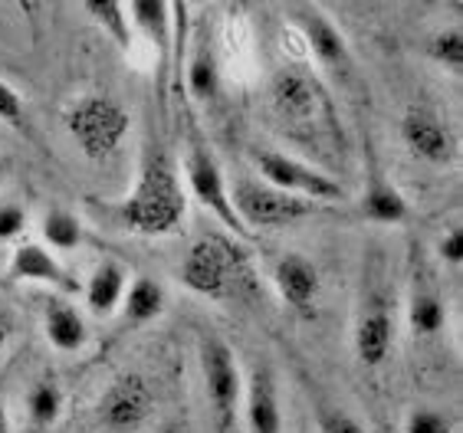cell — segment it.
Here are the masks:
<instances>
[{
  "label": "cell",
  "mask_w": 463,
  "mask_h": 433,
  "mask_svg": "<svg viewBox=\"0 0 463 433\" xmlns=\"http://www.w3.org/2000/svg\"><path fill=\"white\" fill-rule=\"evenodd\" d=\"M118 227L135 237H171L181 231L187 213V194L181 184V171L161 145L145 151L142 168L132 191L118 203H109Z\"/></svg>",
  "instance_id": "cell-1"
},
{
  "label": "cell",
  "mask_w": 463,
  "mask_h": 433,
  "mask_svg": "<svg viewBox=\"0 0 463 433\" xmlns=\"http://www.w3.org/2000/svg\"><path fill=\"white\" fill-rule=\"evenodd\" d=\"M62 125L76 148L82 151V158L102 165V161L116 158V151L128 138L132 112L112 96H82L62 108Z\"/></svg>",
  "instance_id": "cell-2"
},
{
  "label": "cell",
  "mask_w": 463,
  "mask_h": 433,
  "mask_svg": "<svg viewBox=\"0 0 463 433\" xmlns=\"http://www.w3.org/2000/svg\"><path fill=\"white\" fill-rule=\"evenodd\" d=\"M253 168L263 184H269L273 191L283 194L303 197L312 203H342L348 197V191L342 187V181H335L332 174L319 171L309 161H299L293 155L277 148H253L250 151Z\"/></svg>",
  "instance_id": "cell-3"
},
{
  "label": "cell",
  "mask_w": 463,
  "mask_h": 433,
  "mask_svg": "<svg viewBox=\"0 0 463 433\" xmlns=\"http://www.w3.org/2000/svg\"><path fill=\"white\" fill-rule=\"evenodd\" d=\"M201 374H204L207 404L214 414L217 433H233L243 407V372L233 348L223 338L201 342Z\"/></svg>",
  "instance_id": "cell-4"
},
{
  "label": "cell",
  "mask_w": 463,
  "mask_h": 433,
  "mask_svg": "<svg viewBox=\"0 0 463 433\" xmlns=\"http://www.w3.org/2000/svg\"><path fill=\"white\" fill-rule=\"evenodd\" d=\"M181 184L197 197V201L204 203L207 211L214 213L217 221L233 233V237L247 240V227L237 221V213H233V203H231V184H227V177H223L221 165H217L214 151L211 145L201 138V135H191V142L184 148V161H181Z\"/></svg>",
  "instance_id": "cell-5"
},
{
  "label": "cell",
  "mask_w": 463,
  "mask_h": 433,
  "mask_svg": "<svg viewBox=\"0 0 463 433\" xmlns=\"http://www.w3.org/2000/svg\"><path fill=\"white\" fill-rule=\"evenodd\" d=\"M237 273H241V257L227 240L204 237L197 240L194 247L187 249L184 259L178 266V283L194 296L223 302L233 296L237 286Z\"/></svg>",
  "instance_id": "cell-6"
},
{
  "label": "cell",
  "mask_w": 463,
  "mask_h": 433,
  "mask_svg": "<svg viewBox=\"0 0 463 433\" xmlns=\"http://www.w3.org/2000/svg\"><path fill=\"white\" fill-rule=\"evenodd\" d=\"M231 203L237 221L250 231H279V227H293L319 211V203L303 201V197L273 191L263 181H237L231 184Z\"/></svg>",
  "instance_id": "cell-7"
},
{
  "label": "cell",
  "mask_w": 463,
  "mask_h": 433,
  "mask_svg": "<svg viewBox=\"0 0 463 433\" xmlns=\"http://www.w3.org/2000/svg\"><path fill=\"white\" fill-rule=\"evenodd\" d=\"M155 414V394L145 374L122 372L99 398V420L112 433H138Z\"/></svg>",
  "instance_id": "cell-8"
},
{
  "label": "cell",
  "mask_w": 463,
  "mask_h": 433,
  "mask_svg": "<svg viewBox=\"0 0 463 433\" xmlns=\"http://www.w3.org/2000/svg\"><path fill=\"white\" fill-rule=\"evenodd\" d=\"M296 27L303 33L306 50L316 60L329 80L348 82L352 72H355V62H352V50H348V40L342 36V30L335 27V20L326 17L319 7H296Z\"/></svg>",
  "instance_id": "cell-9"
},
{
  "label": "cell",
  "mask_w": 463,
  "mask_h": 433,
  "mask_svg": "<svg viewBox=\"0 0 463 433\" xmlns=\"http://www.w3.org/2000/svg\"><path fill=\"white\" fill-rule=\"evenodd\" d=\"M394 348V312L382 292H368L358 306L355 325H352V352L358 364L368 372H378Z\"/></svg>",
  "instance_id": "cell-10"
},
{
  "label": "cell",
  "mask_w": 463,
  "mask_h": 433,
  "mask_svg": "<svg viewBox=\"0 0 463 433\" xmlns=\"http://www.w3.org/2000/svg\"><path fill=\"white\" fill-rule=\"evenodd\" d=\"M402 142L408 145L414 158L424 161V165H434V168H447L457 161L454 128L428 108H411L402 118Z\"/></svg>",
  "instance_id": "cell-11"
},
{
  "label": "cell",
  "mask_w": 463,
  "mask_h": 433,
  "mask_svg": "<svg viewBox=\"0 0 463 433\" xmlns=\"http://www.w3.org/2000/svg\"><path fill=\"white\" fill-rule=\"evenodd\" d=\"M269 102L277 108V116L289 125H309L319 116L326 92L309 72H303L299 66H286L273 76L269 82Z\"/></svg>",
  "instance_id": "cell-12"
},
{
  "label": "cell",
  "mask_w": 463,
  "mask_h": 433,
  "mask_svg": "<svg viewBox=\"0 0 463 433\" xmlns=\"http://www.w3.org/2000/svg\"><path fill=\"white\" fill-rule=\"evenodd\" d=\"M273 286L279 299L289 306L299 318H316L322 296V273L303 253H286L273 266Z\"/></svg>",
  "instance_id": "cell-13"
},
{
  "label": "cell",
  "mask_w": 463,
  "mask_h": 433,
  "mask_svg": "<svg viewBox=\"0 0 463 433\" xmlns=\"http://www.w3.org/2000/svg\"><path fill=\"white\" fill-rule=\"evenodd\" d=\"M7 276L14 283H33V286H50L56 292H80V279L66 269L62 259H56V253H50L40 243H20L14 249L7 266Z\"/></svg>",
  "instance_id": "cell-14"
},
{
  "label": "cell",
  "mask_w": 463,
  "mask_h": 433,
  "mask_svg": "<svg viewBox=\"0 0 463 433\" xmlns=\"http://www.w3.org/2000/svg\"><path fill=\"white\" fill-rule=\"evenodd\" d=\"M243 424L250 433H283V400L279 384L269 368L260 364L257 372L243 381Z\"/></svg>",
  "instance_id": "cell-15"
},
{
  "label": "cell",
  "mask_w": 463,
  "mask_h": 433,
  "mask_svg": "<svg viewBox=\"0 0 463 433\" xmlns=\"http://www.w3.org/2000/svg\"><path fill=\"white\" fill-rule=\"evenodd\" d=\"M128 20H132V33L148 40L155 60L161 70V92H165V72L171 66V53H175V4H161V0H135L128 4Z\"/></svg>",
  "instance_id": "cell-16"
},
{
  "label": "cell",
  "mask_w": 463,
  "mask_h": 433,
  "mask_svg": "<svg viewBox=\"0 0 463 433\" xmlns=\"http://www.w3.org/2000/svg\"><path fill=\"white\" fill-rule=\"evenodd\" d=\"M362 213L365 221L382 223V227H398L411 217L408 197L394 187V181L384 174V168L374 158H368L365 191H362Z\"/></svg>",
  "instance_id": "cell-17"
},
{
  "label": "cell",
  "mask_w": 463,
  "mask_h": 433,
  "mask_svg": "<svg viewBox=\"0 0 463 433\" xmlns=\"http://www.w3.org/2000/svg\"><path fill=\"white\" fill-rule=\"evenodd\" d=\"M43 335L62 354H80L90 345V322L66 296L43 299Z\"/></svg>",
  "instance_id": "cell-18"
},
{
  "label": "cell",
  "mask_w": 463,
  "mask_h": 433,
  "mask_svg": "<svg viewBox=\"0 0 463 433\" xmlns=\"http://www.w3.org/2000/svg\"><path fill=\"white\" fill-rule=\"evenodd\" d=\"M408 328L414 338H437L447 328V302L424 273L414 276V286H411Z\"/></svg>",
  "instance_id": "cell-19"
},
{
  "label": "cell",
  "mask_w": 463,
  "mask_h": 433,
  "mask_svg": "<svg viewBox=\"0 0 463 433\" xmlns=\"http://www.w3.org/2000/svg\"><path fill=\"white\" fill-rule=\"evenodd\" d=\"M125 289H128V269L118 259H102L92 269L90 283L82 286V302L96 318H109L122 306Z\"/></svg>",
  "instance_id": "cell-20"
},
{
  "label": "cell",
  "mask_w": 463,
  "mask_h": 433,
  "mask_svg": "<svg viewBox=\"0 0 463 433\" xmlns=\"http://www.w3.org/2000/svg\"><path fill=\"white\" fill-rule=\"evenodd\" d=\"M184 82L187 92L197 99V102H214L217 92H221V62H217V53L211 40L201 36L191 53L184 60Z\"/></svg>",
  "instance_id": "cell-21"
},
{
  "label": "cell",
  "mask_w": 463,
  "mask_h": 433,
  "mask_svg": "<svg viewBox=\"0 0 463 433\" xmlns=\"http://www.w3.org/2000/svg\"><path fill=\"white\" fill-rule=\"evenodd\" d=\"M165 302H168V296H165V286L158 279H152V276H135V279H128V289H125V299L118 309H122L128 325L138 328L155 322L165 312Z\"/></svg>",
  "instance_id": "cell-22"
},
{
  "label": "cell",
  "mask_w": 463,
  "mask_h": 433,
  "mask_svg": "<svg viewBox=\"0 0 463 433\" xmlns=\"http://www.w3.org/2000/svg\"><path fill=\"white\" fill-rule=\"evenodd\" d=\"M82 14L96 24L122 53H132V20H128V4L118 0H92L82 4Z\"/></svg>",
  "instance_id": "cell-23"
},
{
  "label": "cell",
  "mask_w": 463,
  "mask_h": 433,
  "mask_svg": "<svg viewBox=\"0 0 463 433\" xmlns=\"http://www.w3.org/2000/svg\"><path fill=\"white\" fill-rule=\"evenodd\" d=\"M62 404H66V398H62L60 381H56L53 374H46V378L33 381V388H30V394H27L30 424H33L36 430L53 427L56 420L62 417Z\"/></svg>",
  "instance_id": "cell-24"
},
{
  "label": "cell",
  "mask_w": 463,
  "mask_h": 433,
  "mask_svg": "<svg viewBox=\"0 0 463 433\" xmlns=\"http://www.w3.org/2000/svg\"><path fill=\"white\" fill-rule=\"evenodd\" d=\"M43 243L50 253H72L82 247V223L72 211L62 207H50L43 213Z\"/></svg>",
  "instance_id": "cell-25"
},
{
  "label": "cell",
  "mask_w": 463,
  "mask_h": 433,
  "mask_svg": "<svg viewBox=\"0 0 463 433\" xmlns=\"http://www.w3.org/2000/svg\"><path fill=\"white\" fill-rule=\"evenodd\" d=\"M424 53L447 72V76H460L463 72V30L457 24L437 30L434 36H428Z\"/></svg>",
  "instance_id": "cell-26"
},
{
  "label": "cell",
  "mask_w": 463,
  "mask_h": 433,
  "mask_svg": "<svg viewBox=\"0 0 463 433\" xmlns=\"http://www.w3.org/2000/svg\"><path fill=\"white\" fill-rule=\"evenodd\" d=\"M404 433H457L454 417L437 407H414L404 420Z\"/></svg>",
  "instance_id": "cell-27"
},
{
  "label": "cell",
  "mask_w": 463,
  "mask_h": 433,
  "mask_svg": "<svg viewBox=\"0 0 463 433\" xmlns=\"http://www.w3.org/2000/svg\"><path fill=\"white\" fill-rule=\"evenodd\" d=\"M0 122L10 125V128H17L20 135H27L30 138V116H27V102L20 96L17 89L10 86V82L0 80Z\"/></svg>",
  "instance_id": "cell-28"
},
{
  "label": "cell",
  "mask_w": 463,
  "mask_h": 433,
  "mask_svg": "<svg viewBox=\"0 0 463 433\" xmlns=\"http://www.w3.org/2000/svg\"><path fill=\"white\" fill-rule=\"evenodd\" d=\"M319 433H368V430L355 414L339 410V407H326L319 414Z\"/></svg>",
  "instance_id": "cell-29"
},
{
  "label": "cell",
  "mask_w": 463,
  "mask_h": 433,
  "mask_svg": "<svg viewBox=\"0 0 463 433\" xmlns=\"http://www.w3.org/2000/svg\"><path fill=\"white\" fill-rule=\"evenodd\" d=\"M27 231V211L20 203H0V243H14Z\"/></svg>",
  "instance_id": "cell-30"
},
{
  "label": "cell",
  "mask_w": 463,
  "mask_h": 433,
  "mask_svg": "<svg viewBox=\"0 0 463 433\" xmlns=\"http://www.w3.org/2000/svg\"><path fill=\"white\" fill-rule=\"evenodd\" d=\"M437 257L444 259L447 266H460L463 263V231L460 227H447L437 240Z\"/></svg>",
  "instance_id": "cell-31"
},
{
  "label": "cell",
  "mask_w": 463,
  "mask_h": 433,
  "mask_svg": "<svg viewBox=\"0 0 463 433\" xmlns=\"http://www.w3.org/2000/svg\"><path fill=\"white\" fill-rule=\"evenodd\" d=\"M10 338H14V318L0 309V354H4V348L10 345Z\"/></svg>",
  "instance_id": "cell-32"
},
{
  "label": "cell",
  "mask_w": 463,
  "mask_h": 433,
  "mask_svg": "<svg viewBox=\"0 0 463 433\" xmlns=\"http://www.w3.org/2000/svg\"><path fill=\"white\" fill-rule=\"evenodd\" d=\"M0 433H10V410L4 404V398H0Z\"/></svg>",
  "instance_id": "cell-33"
},
{
  "label": "cell",
  "mask_w": 463,
  "mask_h": 433,
  "mask_svg": "<svg viewBox=\"0 0 463 433\" xmlns=\"http://www.w3.org/2000/svg\"><path fill=\"white\" fill-rule=\"evenodd\" d=\"M7 177V165H4V158H0V181Z\"/></svg>",
  "instance_id": "cell-34"
}]
</instances>
